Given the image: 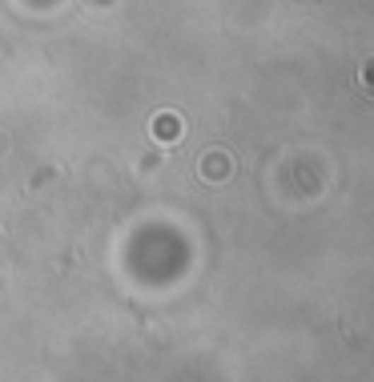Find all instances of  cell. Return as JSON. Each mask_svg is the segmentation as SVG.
Listing matches in <instances>:
<instances>
[{
    "mask_svg": "<svg viewBox=\"0 0 374 382\" xmlns=\"http://www.w3.org/2000/svg\"><path fill=\"white\" fill-rule=\"evenodd\" d=\"M153 133H157V141H161V145H177V137H181V117H173V113H161V117L153 121Z\"/></svg>",
    "mask_w": 374,
    "mask_h": 382,
    "instance_id": "1",
    "label": "cell"
},
{
    "mask_svg": "<svg viewBox=\"0 0 374 382\" xmlns=\"http://www.w3.org/2000/svg\"><path fill=\"white\" fill-rule=\"evenodd\" d=\"M358 89L374 97V56H370V61H362V68H358Z\"/></svg>",
    "mask_w": 374,
    "mask_h": 382,
    "instance_id": "2",
    "label": "cell"
}]
</instances>
